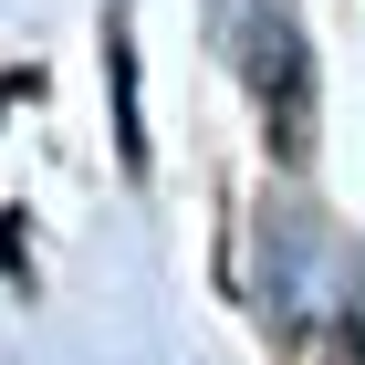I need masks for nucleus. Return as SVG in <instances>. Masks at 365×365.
<instances>
[{
    "label": "nucleus",
    "instance_id": "obj_1",
    "mask_svg": "<svg viewBox=\"0 0 365 365\" xmlns=\"http://www.w3.org/2000/svg\"><path fill=\"white\" fill-rule=\"evenodd\" d=\"M251 73H261V94H272V136L282 146H303V53H292V31H282V11L272 0H251Z\"/></svg>",
    "mask_w": 365,
    "mask_h": 365
}]
</instances>
